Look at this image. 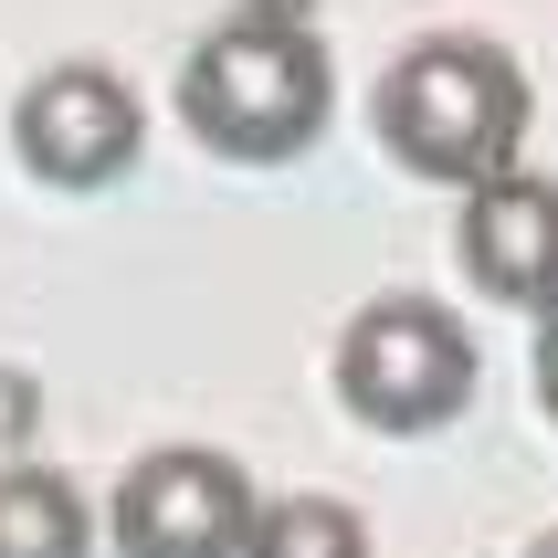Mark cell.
I'll return each instance as SVG.
<instances>
[{"label": "cell", "instance_id": "1", "mask_svg": "<svg viewBox=\"0 0 558 558\" xmlns=\"http://www.w3.org/2000/svg\"><path fill=\"white\" fill-rule=\"evenodd\" d=\"M527 126H537V85L496 32H422L379 63L369 85V137L390 169L433 190H485L506 169H527Z\"/></svg>", "mask_w": 558, "mask_h": 558}, {"label": "cell", "instance_id": "2", "mask_svg": "<svg viewBox=\"0 0 558 558\" xmlns=\"http://www.w3.org/2000/svg\"><path fill=\"white\" fill-rule=\"evenodd\" d=\"M169 106H180V126L211 158L284 169V158H306L327 137V117H338V63H327L306 11H221L180 53Z\"/></svg>", "mask_w": 558, "mask_h": 558}, {"label": "cell", "instance_id": "3", "mask_svg": "<svg viewBox=\"0 0 558 558\" xmlns=\"http://www.w3.org/2000/svg\"><path fill=\"white\" fill-rule=\"evenodd\" d=\"M327 379H338V411L359 433L422 442L442 422H464L474 390H485V348L442 295H369V306L338 327L327 348Z\"/></svg>", "mask_w": 558, "mask_h": 558}, {"label": "cell", "instance_id": "4", "mask_svg": "<svg viewBox=\"0 0 558 558\" xmlns=\"http://www.w3.org/2000/svg\"><path fill=\"white\" fill-rule=\"evenodd\" d=\"M264 527V485L221 442H158L106 485V548L117 558H243Z\"/></svg>", "mask_w": 558, "mask_h": 558}, {"label": "cell", "instance_id": "5", "mask_svg": "<svg viewBox=\"0 0 558 558\" xmlns=\"http://www.w3.org/2000/svg\"><path fill=\"white\" fill-rule=\"evenodd\" d=\"M148 148V106L117 63L63 53L43 63L22 95H11V158H22L43 190H117Z\"/></svg>", "mask_w": 558, "mask_h": 558}, {"label": "cell", "instance_id": "6", "mask_svg": "<svg viewBox=\"0 0 558 558\" xmlns=\"http://www.w3.org/2000/svg\"><path fill=\"white\" fill-rule=\"evenodd\" d=\"M453 264L485 306L548 316L558 306V180L548 169H506V180L464 190L453 211Z\"/></svg>", "mask_w": 558, "mask_h": 558}, {"label": "cell", "instance_id": "7", "mask_svg": "<svg viewBox=\"0 0 558 558\" xmlns=\"http://www.w3.org/2000/svg\"><path fill=\"white\" fill-rule=\"evenodd\" d=\"M95 537H106V517L85 506L74 474L32 464V453L0 464V558H95Z\"/></svg>", "mask_w": 558, "mask_h": 558}, {"label": "cell", "instance_id": "8", "mask_svg": "<svg viewBox=\"0 0 558 558\" xmlns=\"http://www.w3.org/2000/svg\"><path fill=\"white\" fill-rule=\"evenodd\" d=\"M243 558H379V548L348 496H264V527Z\"/></svg>", "mask_w": 558, "mask_h": 558}, {"label": "cell", "instance_id": "9", "mask_svg": "<svg viewBox=\"0 0 558 558\" xmlns=\"http://www.w3.org/2000/svg\"><path fill=\"white\" fill-rule=\"evenodd\" d=\"M32 422H43V390H32V369H0V453H22Z\"/></svg>", "mask_w": 558, "mask_h": 558}, {"label": "cell", "instance_id": "10", "mask_svg": "<svg viewBox=\"0 0 558 558\" xmlns=\"http://www.w3.org/2000/svg\"><path fill=\"white\" fill-rule=\"evenodd\" d=\"M527 379H537V411H548V433H558V306L537 316V348H527Z\"/></svg>", "mask_w": 558, "mask_h": 558}, {"label": "cell", "instance_id": "11", "mask_svg": "<svg viewBox=\"0 0 558 558\" xmlns=\"http://www.w3.org/2000/svg\"><path fill=\"white\" fill-rule=\"evenodd\" d=\"M243 11H306V22H316V0H243Z\"/></svg>", "mask_w": 558, "mask_h": 558}, {"label": "cell", "instance_id": "12", "mask_svg": "<svg viewBox=\"0 0 558 558\" xmlns=\"http://www.w3.org/2000/svg\"><path fill=\"white\" fill-rule=\"evenodd\" d=\"M517 558H558V527H548V537H527V548H517Z\"/></svg>", "mask_w": 558, "mask_h": 558}]
</instances>
